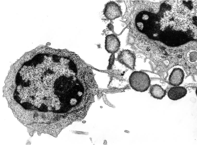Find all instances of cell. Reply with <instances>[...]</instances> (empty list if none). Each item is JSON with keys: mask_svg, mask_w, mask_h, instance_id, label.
Segmentation results:
<instances>
[{"mask_svg": "<svg viewBox=\"0 0 197 145\" xmlns=\"http://www.w3.org/2000/svg\"><path fill=\"white\" fill-rule=\"evenodd\" d=\"M130 86L135 91L141 92L147 91L150 85L148 75L142 71H135L130 74L129 78Z\"/></svg>", "mask_w": 197, "mask_h": 145, "instance_id": "obj_1", "label": "cell"}, {"mask_svg": "<svg viewBox=\"0 0 197 145\" xmlns=\"http://www.w3.org/2000/svg\"><path fill=\"white\" fill-rule=\"evenodd\" d=\"M136 59L134 52L128 49H123L119 52L116 60L126 67L133 70L135 68Z\"/></svg>", "mask_w": 197, "mask_h": 145, "instance_id": "obj_2", "label": "cell"}, {"mask_svg": "<svg viewBox=\"0 0 197 145\" xmlns=\"http://www.w3.org/2000/svg\"><path fill=\"white\" fill-rule=\"evenodd\" d=\"M103 14L106 18L111 20L121 16L122 14L120 6L113 1L109 2L105 4Z\"/></svg>", "mask_w": 197, "mask_h": 145, "instance_id": "obj_3", "label": "cell"}, {"mask_svg": "<svg viewBox=\"0 0 197 145\" xmlns=\"http://www.w3.org/2000/svg\"><path fill=\"white\" fill-rule=\"evenodd\" d=\"M120 46V41L116 35L111 34L106 36L105 48L108 52L112 54L116 53L119 50Z\"/></svg>", "mask_w": 197, "mask_h": 145, "instance_id": "obj_4", "label": "cell"}, {"mask_svg": "<svg viewBox=\"0 0 197 145\" xmlns=\"http://www.w3.org/2000/svg\"><path fill=\"white\" fill-rule=\"evenodd\" d=\"M184 77L183 70L180 68H176L173 70L169 79L170 85L174 86H178L182 83Z\"/></svg>", "mask_w": 197, "mask_h": 145, "instance_id": "obj_5", "label": "cell"}, {"mask_svg": "<svg viewBox=\"0 0 197 145\" xmlns=\"http://www.w3.org/2000/svg\"><path fill=\"white\" fill-rule=\"evenodd\" d=\"M187 93V90L182 86H175L170 88L168 92V97L171 99L175 100L185 96Z\"/></svg>", "mask_w": 197, "mask_h": 145, "instance_id": "obj_6", "label": "cell"}, {"mask_svg": "<svg viewBox=\"0 0 197 145\" xmlns=\"http://www.w3.org/2000/svg\"><path fill=\"white\" fill-rule=\"evenodd\" d=\"M166 91L160 85L155 84L151 85L149 89V92L153 98L162 99L166 94Z\"/></svg>", "mask_w": 197, "mask_h": 145, "instance_id": "obj_7", "label": "cell"}, {"mask_svg": "<svg viewBox=\"0 0 197 145\" xmlns=\"http://www.w3.org/2000/svg\"><path fill=\"white\" fill-rule=\"evenodd\" d=\"M189 55V61L192 63H194L196 62V52H192Z\"/></svg>", "mask_w": 197, "mask_h": 145, "instance_id": "obj_8", "label": "cell"}, {"mask_svg": "<svg viewBox=\"0 0 197 145\" xmlns=\"http://www.w3.org/2000/svg\"><path fill=\"white\" fill-rule=\"evenodd\" d=\"M77 102V100L75 98H72L70 100V103L72 106L75 105Z\"/></svg>", "mask_w": 197, "mask_h": 145, "instance_id": "obj_9", "label": "cell"}, {"mask_svg": "<svg viewBox=\"0 0 197 145\" xmlns=\"http://www.w3.org/2000/svg\"><path fill=\"white\" fill-rule=\"evenodd\" d=\"M82 94V93L81 91H78L77 92V95L79 96H81Z\"/></svg>", "mask_w": 197, "mask_h": 145, "instance_id": "obj_10", "label": "cell"}, {"mask_svg": "<svg viewBox=\"0 0 197 145\" xmlns=\"http://www.w3.org/2000/svg\"><path fill=\"white\" fill-rule=\"evenodd\" d=\"M158 35V34H157V33H155V34H153V36L154 37H156V36H157Z\"/></svg>", "mask_w": 197, "mask_h": 145, "instance_id": "obj_11", "label": "cell"}]
</instances>
